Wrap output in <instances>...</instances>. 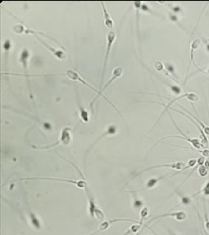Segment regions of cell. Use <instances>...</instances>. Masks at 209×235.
<instances>
[{
    "label": "cell",
    "mask_w": 209,
    "mask_h": 235,
    "mask_svg": "<svg viewBox=\"0 0 209 235\" xmlns=\"http://www.w3.org/2000/svg\"><path fill=\"white\" fill-rule=\"evenodd\" d=\"M36 38L38 40H39V42L41 43V45H44L45 48H46L47 49L49 50V51L51 52V53L53 54V55L55 57V58L60 59V60H62V59H66V57H67V55H66V53H64V52L62 51V50H57V49H55V48H53V47L50 46V45H48V43L45 42L44 41H43V40L41 39V38H39L38 36H36Z\"/></svg>",
    "instance_id": "cell-8"
},
{
    "label": "cell",
    "mask_w": 209,
    "mask_h": 235,
    "mask_svg": "<svg viewBox=\"0 0 209 235\" xmlns=\"http://www.w3.org/2000/svg\"><path fill=\"white\" fill-rule=\"evenodd\" d=\"M30 56V53L29 50L27 48H24L22 50L20 53V57H19V61L22 64V67H23L24 71V75L27 76V67H28V62Z\"/></svg>",
    "instance_id": "cell-9"
},
{
    "label": "cell",
    "mask_w": 209,
    "mask_h": 235,
    "mask_svg": "<svg viewBox=\"0 0 209 235\" xmlns=\"http://www.w3.org/2000/svg\"><path fill=\"white\" fill-rule=\"evenodd\" d=\"M78 111H79V116H80V118H81V121L85 123L89 122V121H90V116H89L88 112L82 107V105L80 104L79 101H78Z\"/></svg>",
    "instance_id": "cell-14"
},
{
    "label": "cell",
    "mask_w": 209,
    "mask_h": 235,
    "mask_svg": "<svg viewBox=\"0 0 209 235\" xmlns=\"http://www.w3.org/2000/svg\"><path fill=\"white\" fill-rule=\"evenodd\" d=\"M123 67H116V68L114 70H113V72H112V77H111V78H110V79H109V81H107V83L106 84H105V86H104V87H101V90H99V91H100V94H99V95H97V96H96V97H95V98H94V100L93 101L91 102V104H90V107H91L92 108H93V104H95V101L97 100V98H98V97H100V96H102L103 98H105L106 100H107V101L109 102V103L111 105H112V107H114L115 109H116V110H117V112H118V113H119V114H121V113H120L119 111H118V109H117V108H116L115 107V105H114V104H113L112 103V102L110 101H109V100H108L107 97L104 96V95H102V93H103V92H104V90H106V89L109 87V85H111V84H112L113 82H114L115 81V80L117 79V78H119V77H121V76H122V74H123Z\"/></svg>",
    "instance_id": "cell-2"
},
{
    "label": "cell",
    "mask_w": 209,
    "mask_h": 235,
    "mask_svg": "<svg viewBox=\"0 0 209 235\" xmlns=\"http://www.w3.org/2000/svg\"><path fill=\"white\" fill-rule=\"evenodd\" d=\"M143 205V202L140 201L139 199H137V198H135V201H134V206L135 207V208H140L141 206H142Z\"/></svg>",
    "instance_id": "cell-23"
},
{
    "label": "cell",
    "mask_w": 209,
    "mask_h": 235,
    "mask_svg": "<svg viewBox=\"0 0 209 235\" xmlns=\"http://www.w3.org/2000/svg\"><path fill=\"white\" fill-rule=\"evenodd\" d=\"M53 180V181H59L69 183L73 184L80 189H85L87 187H88V184L87 180L85 179H81V180H69V179H62L57 178V177H24L21 178L19 180Z\"/></svg>",
    "instance_id": "cell-1"
},
{
    "label": "cell",
    "mask_w": 209,
    "mask_h": 235,
    "mask_svg": "<svg viewBox=\"0 0 209 235\" xmlns=\"http://www.w3.org/2000/svg\"><path fill=\"white\" fill-rule=\"evenodd\" d=\"M206 49L209 52V43H207L206 44Z\"/></svg>",
    "instance_id": "cell-28"
},
{
    "label": "cell",
    "mask_w": 209,
    "mask_h": 235,
    "mask_svg": "<svg viewBox=\"0 0 209 235\" xmlns=\"http://www.w3.org/2000/svg\"><path fill=\"white\" fill-rule=\"evenodd\" d=\"M172 9V10H173V12H175V13H178V12H180L181 10H182V8H181L180 7H179V6L173 7Z\"/></svg>",
    "instance_id": "cell-26"
},
{
    "label": "cell",
    "mask_w": 209,
    "mask_h": 235,
    "mask_svg": "<svg viewBox=\"0 0 209 235\" xmlns=\"http://www.w3.org/2000/svg\"><path fill=\"white\" fill-rule=\"evenodd\" d=\"M200 44H201V39H195L194 41H192V43H191V50H190V61H189V66H188V68H187V73L189 72L190 66H191V62H192L193 59H194V51L197 49L198 48H199Z\"/></svg>",
    "instance_id": "cell-12"
},
{
    "label": "cell",
    "mask_w": 209,
    "mask_h": 235,
    "mask_svg": "<svg viewBox=\"0 0 209 235\" xmlns=\"http://www.w3.org/2000/svg\"><path fill=\"white\" fill-rule=\"evenodd\" d=\"M171 235H177V234H171Z\"/></svg>",
    "instance_id": "cell-29"
},
{
    "label": "cell",
    "mask_w": 209,
    "mask_h": 235,
    "mask_svg": "<svg viewBox=\"0 0 209 235\" xmlns=\"http://www.w3.org/2000/svg\"><path fill=\"white\" fill-rule=\"evenodd\" d=\"M66 75H67V76L69 78V79L73 80V81H79L80 83L83 84V85L87 86V87L90 88L91 90H94V91H95V93H97L96 96H97V95L100 94V91H99V90H97V89H95V87H94L92 86L90 84L87 82V81H85L84 79H83V78L81 77V76L78 74V73L76 72V71L74 70V69H67V70L66 71Z\"/></svg>",
    "instance_id": "cell-6"
},
{
    "label": "cell",
    "mask_w": 209,
    "mask_h": 235,
    "mask_svg": "<svg viewBox=\"0 0 209 235\" xmlns=\"http://www.w3.org/2000/svg\"><path fill=\"white\" fill-rule=\"evenodd\" d=\"M116 39V34L114 30H110L108 32L107 36V50H106L105 53V57H104V67H103V71L101 74V86L103 84V81H104V76H105V73L106 69H107V64H108V61H109V55H110L111 50H112V45L114 44L115 41Z\"/></svg>",
    "instance_id": "cell-3"
},
{
    "label": "cell",
    "mask_w": 209,
    "mask_h": 235,
    "mask_svg": "<svg viewBox=\"0 0 209 235\" xmlns=\"http://www.w3.org/2000/svg\"><path fill=\"white\" fill-rule=\"evenodd\" d=\"M168 85L169 86L172 92H173L175 94L179 95V94H180L181 92H182V90H181L180 87L177 86V85H175V84H168Z\"/></svg>",
    "instance_id": "cell-19"
},
{
    "label": "cell",
    "mask_w": 209,
    "mask_h": 235,
    "mask_svg": "<svg viewBox=\"0 0 209 235\" xmlns=\"http://www.w3.org/2000/svg\"><path fill=\"white\" fill-rule=\"evenodd\" d=\"M206 168L207 167L205 166H203V165H202V166H200L199 169H198V172H199V174L202 177H204L207 175V172H208V171H207Z\"/></svg>",
    "instance_id": "cell-21"
},
{
    "label": "cell",
    "mask_w": 209,
    "mask_h": 235,
    "mask_svg": "<svg viewBox=\"0 0 209 235\" xmlns=\"http://www.w3.org/2000/svg\"><path fill=\"white\" fill-rule=\"evenodd\" d=\"M172 217L175 218L176 220H183L184 219H186V214L183 212H173V213H168V214H165V215H159L157 216V217H154V218L151 220V221L157 220V219L159 218H163V217ZM149 222V223H150Z\"/></svg>",
    "instance_id": "cell-10"
},
{
    "label": "cell",
    "mask_w": 209,
    "mask_h": 235,
    "mask_svg": "<svg viewBox=\"0 0 209 235\" xmlns=\"http://www.w3.org/2000/svg\"><path fill=\"white\" fill-rule=\"evenodd\" d=\"M73 136H72V129L70 127H64L63 130H62L61 132V136L59 137V140L58 141H56L55 144H53V145L48 146L46 147H36V149H48V148H51L55 146L59 145V144H64V145H68L70 144V142L72 141Z\"/></svg>",
    "instance_id": "cell-4"
},
{
    "label": "cell",
    "mask_w": 209,
    "mask_h": 235,
    "mask_svg": "<svg viewBox=\"0 0 209 235\" xmlns=\"http://www.w3.org/2000/svg\"><path fill=\"white\" fill-rule=\"evenodd\" d=\"M168 115H169V117H170V118H171V120H172V122H173V123H174V125H175V127L176 128H177V130H178V131L179 132H180V133H182V135H183V136L184 137H181V136H177V135H172V136H166V137H163V138H161V140H160L159 141H158V142H157L156 143V144H154V147H153L152 148H151V149H153V148H154V147H155V146L157 145V144H158V143H159V142H161V141H163V140H164V139H166V138H168V137H180V138H183V139H185V140H186V141H189V142H190V143H191V144H192V145L193 146H194V147H195V148H197V149H200V148H202V147H203V145H202V144H200V141H199V140H197V139H194V138H191V137H188L187 136V135H186V134H184L183 133V132H182V131H181V130H180V128H179L178 127V126H177V124H176V123H175V121H174V119H173V118H172V116H171V114H170V113H169V112H168Z\"/></svg>",
    "instance_id": "cell-5"
},
{
    "label": "cell",
    "mask_w": 209,
    "mask_h": 235,
    "mask_svg": "<svg viewBox=\"0 0 209 235\" xmlns=\"http://www.w3.org/2000/svg\"><path fill=\"white\" fill-rule=\"evenodd\" d=\"M205 226H206L207 229H208L209 231V220H208V217H206V223H205Z\"/></svg>",
    "instance_id": "cell-27"
},
{
    "label": "cell",
    "mask_w": 209,
    "mask_h": 235,
    "mask_svg": "<svg viewBox=\"0 0 209 235\" xmlns=\"http://www.w3.org/2000/svg\"><path fill=\"white\" fill-rule=\"evenodd\" d=\"M154 68H155L156 70L159 71V72H163L164 70V66H163V64L162 62H159V61H155L154 64Z\"/></svg>",
    "instance_id": "cell-20"
},
{
    "label": "cell",
    "mask_w": 209,
    "mask_h": 235,
    "mask_svg": "<svg viewBox=\"0 0 209 235\" xmlns=\"http://www.w3.org/2000/svg\"><path fill=\"white\" fill-rule=\"evenodd\" d=\"M200 192H203L205 195H209V182L205 185L204 189L200 191Z\"/></svg>",
    "instance_id": "cell-25"
},
{
    "label": "cell",
    "mask_w": 209,
    "mask_h": 235,
    "mask_svg": "<svg viewBox=\"0 0 209 235\" xmlns=\"http://www.w3.org/2000/svg\"><path fill=\"white\" fill-rule=\"evenodd\" d=\"M165 70L167 71V72L169 73L171 76H172L174 78H175L176 80L178 78V76H177V74H176L175 73V67H174L172 64H171L169 63H165Z\"/></svg>",
    "instance_id": "cell-16"
},
{
    "label": "cell",
    "mask_w": 209,
    "mask_h": 235,
    "mask_svg": "<svg viewBox=\"0 0 209 235\" xmlns=\"http://www.w3.org/2000/svg\"><path fill=\"white\" fill-rule=\"evenodd\" d=\"M165 176H161L160 177H158V178H156V177H154V178H151L149 179V180H148L147 183H146V187L143 188V189H140V191L141 190H145V189H152V188H154V186H155L157 184H158V183L160 181V180H162L163 178H164Z\"/></svg>",
    "instance_id": "cell-15"
},
{
    "label": "cell",
    "mask_w": 209,
    "mask_h": 235,
    "mask_svg": "<svg viewBox=\"0 0 209 235\" xmlns=\"http://www.w3.org/2000/svg\"><path fill=\"white\" fill-rule=\"evenodd\" d=\"M169 18L172 22H175V23L178 24L179 25H180V23H179V20H178V18H177V16L175 14H173V13H169Z\"/></svg>",
    "instance_id": "cell-22"
},
{
    "label": "cell",
    "mask_w": 209,
    "mask_h": 235,
    "mask_svg": "<svg viewBox=\"0 0 209 235\" xmlns=\"http://www.w3.org/2000/svg\"><path fill=\"white\" fill-rule=\"evenodd\" d=\"M208 73H209V68H208Z\"/></svg>",
    "instance_id": "cell-30"
},
{
    "label": "cell",
    "mask_w": 209,
    "mask_h": 235,
    "mask_svg": "<svg viewBox=\"0 0 209 235\" xmlns=\"http://www.w3.org/2000/svg\"><path fill=\"white\" fill-rule=\"evenodd\" d=\"M181 201L183 204H189V203L191 202V198H189V197H186V196H181Z\"/></svg>",
    "instance_id": "cell-24"
},
{
    "label": "cell",
    "mask_w": 209,
    "mask_h": 235,
    "mask_svg": "<svg viewBox=\"0 0 209 235\" xmlns=\"http://www.w3.org/2000/svg\"><path fill=\"white\" fill-rule=\"evenodd\" d=\"M117 132V126H115V125H111V126H109V127L107 128V130H106L105 132H104V134H102L101 136H100L98 137V138L97 139L96 141H95V142H94L93 144H92V146L90 147V148H89V149L87 150V153L89 152V151H90V149L93 148L94 146L95 145V144H97V142H99V141L101 140V139H102L103 137L107 136V135H115Z\"/></svg>",
    "instance_id": "cell-11"
},
{
    "label": "cell",
    "mask_w": 209,
    "mask_h": 235,
    "mask_svg": "<svg viewBox=\"0 0 209 235\" xmlns=\"http://www.w3.org/2000/svg\"><path fill=\"white\" fill-rule=\"evenodd\" d=\"M12 47V42L10 39H6L5 41L4 44H3V48H4L5 53H9L10 50L11 49Z\"/></svg>",
    "instance_id": "cell-18"
},
{
    "label": "cell",
    "mask_w": 209,
    "mask_h": 235,
    "mask_svg": "<svg viewBox=\"0 0 209 235\" xmlns=\"http://www.w3.org/2000/svg\"><path fill=\"white\" fill-rule=\"evenodd\" d=\"M101 7L103 8V13H104V24L105 26L107 27L108 29H112L113 28V26H114V22L112 19H111L110 16H109V13L107 12V9H106L105 5H104V3L101 2Z\"/></svg>",
    "instance_id": "cell-13"
},
{
    "label": "cell",
    "mask_w": 209,
    "mask_h": 235,
    "mask_svg": "<svg viewBox=\"0 0 209 235\" xmlns=\"http://www.w3.org/2000/svg\"><path fill=\"white\" fill-rule=\"evenodd\" d=\"M25 27L22 25H16L13 27V31L17 34H24Z\"/></svg>",
    "instance_id": "cell-17"
},
{
    "label": "cell",
    "mask_w": 209,
    "mask_h": 235,
    "mask_svg": "<svg viewBox=\"0 0 209 235\" xmlns=\"http://www.w3.org/2000/svg\"><path fill=\"white\" fill-rule=\"evenodd\" d=\"M185 166H186L185 163H182V162H177V163H166V164L155 165V166H149L148 167V168L142 170V171L138 172L136 175H140V174L143 173V172L149 171V170L154 169H157V168H162V167H168V168L175 169H177V170H183L184 168H185Z\"/></svg>",
    "instance_id": "cell-7"
}]
</instances>
